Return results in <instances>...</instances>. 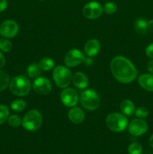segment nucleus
I'll list each match as a JSON object with an SVG mask.
<instances>
[{"instance_id":"15","label":"nucleus","mask_w":153,"mask_h":154,"mask_svg":"<svg viewBox=\"0 0 153 154\" xmlns=\"http://www.w3.org/2000/svg\"><path fill=\"white\" fill-rule=\"evenodd\" d=\"M140 86L146 91L153 92V75L152 74H142L138 78Z\"/></svg>"},{"instance_id":"3","label":"nucleus","mask_w":153,"mask_h":154,"mask_svg":"<svg viewBox=\"0 0 153 154\" xmlns=\"http://www.w3.org/2000/svg\"><path fill=\"white\" fill-rule=\"evenodd\" d=\"M43 120L41 113L38 110L28 111L22 120V126L26 130L34 132L40 128Z\"/></svg>"},{"instance_id":"11","label":"nucleus","mask_w":153,"mask_h":154,"mask_svg":"<svg viewBox=\"0 0 153 154\" xmlns=\"http://www.w3.org/2000/svg\"><path fill=\"white\" fill-rule=\"evenodd\" d=\"M33 90L40 95L49 94L52 90V84L49 79L44 77L35 78L32 84Z\"/></svg>"},{"instance_id":"17","label":"nucleus","mask_w":153,"mask_h":154,"mask_svg":"<svg viewBox=\"0 0 153 154\" xmlns=\"http://www.w3.org/2000/svg\"><path fill=\"white\" fill-rule=\"evenodd\" d=\"M120 109L125 116H132L135 113V107L133 102L129 99H124L120 104Z\"/></svg>"},{"instance_id":"26","label":"nucleus","mask_w":153,"mask_h":154,"mask_svg":"<svg viewBox=\"0 0 153 154\" xmlns=\"http://www.w3.org/2000/svg\"><path fill=\"white\" fill-rule=\"evenodd\" d=\"M104 11L107 14H112L116 13L117 11V5L116 3L112 2H108L104 5L103 8Z\"/></svg>"},{"instance_id":"6","label":"nucleus","mask_w":153,"mask_h":154,"mask_svg":"<svg viewBox=\"0 0 153 154\" xmlns=\"http://www.w3.org/2000/svg\"><path fill=\"white\" fill-rule=\"evenodd\" d=\"M52 77L55 84L60 88H66L72 80L71 72L63 66H58L54 69Z\"/></svg>"},{"instance_id":"13","label":"nucleus","mask_w":153,"mask_h":154,"mask_svg":"<svg viewBox=\"0 0 153 154\" xmlns=\"http://www.w3.org/2000/svg\"><path fill=\"white\" fill-rule=\"evenodd\" d=\"M68 119L74 124H80L82 123L85 119V114L81 108L78 107H72L68 111Z\"/></svg>"},{"instance_id":"32","label":"nucleus","mask_w":153,"mask_h":154,"mask_svg":"<svg viewBox=\"0 0 153 154\" xmlns=\"http://www.w3.org/2000/svg\"><path fill=\"white\" fill-rule=\"evenodd\" d=\"M147 68H148V72L153 75V60H151V61L148 63V66H147Z\"/></svg>"},{"instance_id":"27","label":"nucleus","mask_w":153,"mask_h":154,"mask_svg":"<svg viewBox=\"0 0 153 154\" xmlns=\"http://www.w3.org/2000/svg\"><path fill=\"white\" fill-rule=\"evenodd\" d=\"M12 44L7 38L0 39V50L3 52L8 53L11 51Z\"/></svg>"},{"instance_id":"23","label":"nucleus","mask_w":153,"mask_h":154,"mask_svg":"<svg viewBox=\"0 0 153 154\" xmlns=\"http://www.w3.org/2000/svg\"><path fill=\"white\" fill-rule=\"evenodd\" d=\"M9 108L4 105H0V125L3 124L8 119Z\"/></svg>"},{"instance_id":"8","label":"nucleus","mask_w":153,"mask_h":154,"mask_svg":"<svg viewBox=\"0 0 153 154\" xmlns=\"http://www.w3.org/2000/svg\"><path fill=\"white\" fill-rule=\"evenodd\" d=\"M103 11V8L100 3L97 2H90L82 8V14L87 19L94 20L101 15Z\"/></svg>"},{"instance_id":"35","label":"nucleus","mask_w":153,"mask_h":154,"mask_svg":"<svg viewBox=\"0 0 153 154\" xmlns=\"http://www.w3.org/2000/svg\"><path fill=\"white\" fill-rule=\"evenodd\" d=\"M41 1H43V0H41Z\"/></svg>"},{"instance_id":"10","label":"nucleus","mask_w":153,"mask_h":154,"mask_svg":"<svg viewBox=\"0 0 153 154\" xmlns=\"http://www.w3.org/2000/svg\"><path fill=\"white\" fill-rule=\"evenodd\" d=\"M19 32L18 24L12 20L4 21L0 25V34L5 38H12L17 35Z\"/></svg>"},{"instance_id":"12","label":"nucleus","mask_w":153,"mask_h":154,"mask_svg":"<svg viewBox=\"0 0 153 154\" xmlns=\"http://www.w3.org/2000/svg\"><path fill=\"white\" fill-rule=\"evenodd\" d=\"M148 130V124L142 119H134L128 125V131L134 136L144 135Z\"/></svg>"},{"instance_id":"14","label":"nucleus","mask_w":153,"mask_h":154,"mask_svg":"<svg viewBox=\"0 0 153 154\" xmlns=\"http://www.w3.org/2000/svg\"><path fill=\"white\" fill-rule=\"evenodd\" d=\"M100 49V44L97 39H90L86 43L84 51L88 57H92L97 55Z\"/></svg>"},{"instance_id":"18","label":"nucleus","mask_w":153,"mask_h":154,"mask_svg":"<svg viewBox=\"0 0 153 154\" xmlns=\"http://www.w3.org/2000/svg\"><path fill=\"white\" fill-rule=\"evenodd\" d=\"M41 71L38 63H32L27 67V75L29 78L35 79L40 76Z\"/></svg>"},{"instance_id":"22","label":"nucleus","mask_w":153,"mask_h":154,"mask_svg":"<svg viewBox=\"0 0 153 154\" xmlns=\"http://www.w3.org/2000/svg\"><path fill=\"white\" fill-rule=\"evenodd\" d=\"M26 106V103L22 99H16L10 105V108L13 111H16V112H21L23 111Z\"/></svg>"},{"instance_id":"25","label":"nucleus","mask_w":153,"mask_h":154,"mask_svg":"<svg viewBox=\"0 0 153 154\" xmlns=\"http://www.w3.org/2000/svg\"><path fill=\"white\" fill-rule=\"evenodd\" d=\"M128 153L129 154H142V147L139 143H132L128 147Z\"/></svg>"},{"instance_id":"34","label":"nucleus","mask_w":153,"mask_h":154,"mask_svg":"<svg viewBox=\"0 0 153 154\" xmlns=\"http://www.w3.org/2000/svg\"><path fill=\"white\" fill-rule=\"evenodd\" d=\"M149 144L152 147H153V134L151 135L149 138Z\"/></svg>"},{"instance_id":"5","label":"nucleus","mask_w":153,"mask_h":154,"mask_svg":"<svg viewBox=\"0 0 153 154\" xmlns=\"http://www.w3.org/2000/svg\"><path fill=\"white\" fill-rule=\"evenodd\" d=\"M81 105L88 111H94L100 106V97L97 92L92 89L86 90L81 93L80 97Z\"/></svg>"},{"instance_id":"1","label":"nucleus","mask_w":153,"mask_h":154,"mask_svg":"<svg viewBox=\"0 0 153 154\" xmlns=\"http://www.w3.org/2000/svg\"><path fill=\"white\" fill-rule=\"evenodd\" d=\"M110 71L114 78L122 84H129L137 76V71L133 63L122 56H116L111 60Z\"/></svg>"},{"instance_id":"2","label":"nucleus","mask_w":153,"mask_h":154,"mask_svg":"<svg viewBox=\"0 0 153 154\" xmlns=\"http://www.w3.org/2000/svg\"><path fill=\"white\" fill-rule=\"evenodd\" d=\"M9 87L13 94L18 96H24L30 92L31 83L27 77L24 75H18L10 81Z\"/></svg>"},{"instance_id":"30","label":"nucleus","mask_w":153,"mask_h":154,"mask_svg":"<svg viewBox=\"0 0 153 154\" xmlns=\"http://www.w3.org/2000/svg\"><path fill=\"white\" fill-rule=\"evenodd\" d=\"M8 3L7 0H0V12H2L8 8Z\"/></svg>"},{"instance_id":"28","label":"nucleus","mask_w":153,"mask_h":154,"mask_svg":"<svg viewBox=\"0 0 153 154\" xmlns=\"http://www.w3.org/2000/svg\"><path fill=\"white\" fill-rule=\"evenodd\" d=\"M134 114L138 117V118L142 119L145 118V117H146L148 115V110L146 108H144V107H140L137 109L135 110Z\"/></svg>"},{"instance_id":"7","label":"nucleus","mask_w":153,"mask_h":154,"mask_svg":"<svg viewBox=\"0 0 153 154\" xmlns=\"http://www.w3.org/2000/svg\"><path fill=\"white\" fill-rule=\"evenodd\" d=\"M84 60L85 56L82 51L78 49H71L66 54L64 61L67 67L74 68L79 66Z\"/></svg>"},{"instance_id":"20","label":"nucleus","mask_w":153,"mask_h":154,"mask_svg":"<svg viewBox=\"0 0 153 154\" xmlns=\"http://www.w3.org/2000/svg\"><path fill=\"white\" fill-rule=\"evenodd\" d=\"M39 66L42 71H50L52 69V68L55 66V63L53 60L49 57H45L40 60L38 63Z\"/></svg>"},{"instance_id":"31","label":"nucleus","mask_w":153,"mask_h":154,"mask_svg":"<svg viewBox=\"0 0 153 154\" xmlns=\"http://www.w3.org/2000/svg\"><path fill=\"white\" fill-rule=\"evenodd\" d=\"M5 64V59H4V55L0 52V69L3 67Z\"/></svg>"},{"instance_id":"24","label":"nucleus","mask_w":153,"mask_h":154,"mask_svg":"<svg viewBox=\"0 0 153 154\" xmlns=\"http://www.w3.org/2000/svg\"><path fill=\"white\" fill-rule=\"evenodd\" d=\"M8 124L12 127H18L22 124V119L19 115H16V114H13L8 117Z\"/></svg>"},{"instance_id":"19","label":"nucleus","mask_w":153,"mask_h":154,"mask_svg":"<svg viewBox=\"0 0 153 154\" xmlns=\"http://www.w3.org/2000/svg\"><path fill=\"white\" fill-rule=\"evenodd\" d=\"M148 22L143 18H138L135 20L134 29L139 34L144 35L148 30Z\"/></svg>"},{"instance_id":"16","label":"nucleus","mask_w":153,"mask_h":154,"mask_svg":"<svg viewBox=\"0 0 153 154\" xmlns=\"http://www.w3.org/2000/svg\"><path fill=\"white\" fill-rule=\"evenodd\" d=\"M74 84L78 89H86L88 85V80L86 75L82 72H76L72 77Z\"/></svg>"},{"instance_id":"29","label":"nucleus","mask_w":153,"mask_h":154,"mask_svg":"<svg viewBox=\"0 0 153 154\" xmlns=\"http://www.w3.org/2000/svg\"><path fill=\"white\" fill-rule=\"evenodd\" d=\"M146 54L148 57L153 59V43L148 45L146 48Z\"/></svg>"},{"instance_id":"33","label":"nucleus","mask_w":153,"mask_h":154,"mask_svg":"<svg viewBox=\"0 0 153 154\" xmlns=\"http://www.w3.org/2000/svg\"><path fill=\"white\" fill-rule=\"evenodd\" d=\"M147 26H148V29L153 32V20H151L148 21V24H147Z\"/></svg>"},{"instance_id":"4","label":"nucleus","mask_w":153,"mask_h":154,"mask_svg":"<svg viewBox=\"0 0 153 154\" xmlns=\"http://www.w3.org/2000/svg\"><path fill=\"white\" fill-rule=\"evenodd\" d=\"M106 125L111 131L114 132H121L128 126V119L124 114L119 113H111L106 118Z\"/></svg>"},{"instance_id":"9","label":"nucleus","mask_w":153,"mask_h":154,"mask_svg":"<svg viewBox=\"0 0 153 154\" xmlns=\"http://www.w3.org/2000/svg\"><path fill=\"white\" fill-rule=\"evenodd\" d=\"M60 99L63 105L66 107H74L79 101V97L76 90L73 88L66 87L62 91Z\"/></svg>"},{"instance_id":"21","label":"nucleus","mask_w":153,"mask_h":154,"mask_svg":"<svg viewBox=\"0 0 153 154\" xmlns=\"http://www.w3.org/2000/svg\"><path fill=\"white\" fill-rule=\"evenodd\" d=\"M10 84L9 76L5 72L0 70V92L3 91Z\"/></svg>"}]
</instances>
